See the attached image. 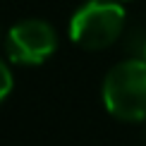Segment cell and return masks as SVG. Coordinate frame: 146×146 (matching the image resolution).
Masks as SVG:
<instances>
[{
  "mask_svg": "<svg viewBox=\"0 0 146 146\" xmlns=\"http://www.w3.org/2000/svg\"><path fill=\"white\" fill-rule=\"evenodd\" d=\"M106 110L125 122H146V60L129 58L108 70L103 79Z\"/></svg>",
  "mask_w": 146,
  "mask_h": 146,
  "instance_id": "1",
  "label": "cell"
},
{
  "mask_svg": "<svg viewBox=\"0 0 146 146\" xmlns=\"http://www.w3.org/2000/svg\"><path fill=\"white\" fill-rule=\"evenodd\" d=\"M125 7L117 0H86L70 19V38L84 50H103L120 38Z\"/></svg>",
  "mask_w": 146,
  "mask_h": 146,
  "instance_id": "2",
  "label": "cell"
},
{
  "mask_svg": "<svg viewBox=\"0 0 146 146\" xmlns=\"http://www.w3.org/2000/svg\"><path fill=\"white\" fill-rule=\"evenodd\" d=\"M58 50V34L43 19H24L5 34V53L17 65H41Z\"/></svg>",
  "mask_w": 146,
  "mask_h": 146,
  "instance_id": "3",
  "label": "cell"
},
{
  "mask_svg": "<svg viewBox=\"0 0 146 146\" xmlns=\"http://www.w3.org/2000/svg\"><path fill=\"white\" fill-rule=\"evenodd\" d=\"M12 72H10V67L0 60V103H3L5 98L10 96V91H12Z\"/></svg>",
  "mask_w": 146,
  "mask_h": 146,
  "instance_id": "4",
  "label": "cell"
},
{
  "mask_svg": "<svg viewBox=\"0 0 146 146\" xmlns=\"http://www.w3.org/2000/svg\"><path fill=\"white\" fill-rule=\"evenodd\" d=\"M141 58L146 60V38H144V46H141Z\"/></svg>",
  "mask_w": 146,
  "mask_h": 146,
  "instance_id": "5",
  "label": "cell"
},
{
  "mask_svg": "<svg viewBox=\"0 0 146 146\" xmlns=\"http://www.w3.org/2000/svg\"><path fill=\"white\" fill-rule=\"evenodd\" d=\"M0 41H3V29H0Z\"/></svg>",
  "mask_w": 146,
  "mask_h": 146,
  "instance_id": "6",
  "label": "cell"
}]
</instances>
